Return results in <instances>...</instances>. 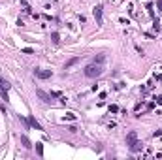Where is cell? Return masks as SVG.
I'll return each instance as SVG.
<instances>
[{
  "mask_svg": "<svg viewBox=\"0 0 162 160\" xmlns=\"http://www.w3.org/2000/svg\"><path fill=\"white\" fill-rule=\"evenodd\" d=\"M29 122H30V125H32L34 128H36V130H42V125H40V122H38L34 117H29Z\"/></svg>",
  "mask_w": 162,
  "mask_h": 160,
  "instance_id": "52a82bcc",
  "label": "cell"
},
{
  "mask_svg": "<svg viewBox=\"0 0 162 160\" xmlns=\"http://www.w3.org/2000/svg\"><path fill=\"white\" fill-rule=\"evenodd\" d=\"M8 89H10V83L0 77V96H2L4 100H8Z\"/></svg>",
  "mask_w": 162,
  "mask_h": 160,
  "instance_id": "3957f363",
  "label": "cell"
},
{
  "mask_svg": "<svg viewBox=\"0 0 162 160\" xmlns=\"http://www.w3.org/2000/svg\"><path fill=\"white\" fill-rule=\"evenodd\" d=\"M34 75L38 79H49L51 77V70H34Z\"/></svg>",
  "mask_w": 162,
  "mask_h": 160,
  "instance_id": "277c9868",
  "label": "cell"
},
{
  "mask_svg": "<svg viewBox=\"0 0 162 160\" xmlns=\"http://www.w3.org/2000/svg\"><path fill=\"white\" fill-rule=\"evenodd\" d=\"M77 62H79V58H77V57H76V58H70V61L64 64V68H66V70H68V68H72L74 64H77Z\"/></svg>",
  "mask_w": 162,
  "mask_h": 160,
  "instance_id": "9c48e42d",
  "label": "cell"
},
{
  "mask_svg": "<svg viewBox=\"0 0 162 160\" xmlns=\"http://www.w3.org/2000/svg\"><path fill=\"white\" fill-rule=\"evenodd\" d=\"M51 40H53V43H58V34H57V32L51 34Z\"/></svg>",
  "mask_w": 162,
  "mask_h": 160,
  "instance_id": "30bf717a",
  "label": "cell"
},
{
  "mask_svg": "<svg viewBox=\"0 0 162 160\" xmlns=\"http://www.w3.org/2000/svg\"><path fill=\"white\" fill-rule=\"evenodd\" d=\"M100 74H102V66H100V64H96V62L85 68V75H87V77H98Z\"/></svg>",
  "mask_w": 162,
  "mask_h": 160,
  "instance_id": "6da1fadb",
  "label": "cell"
},
{
  "mask_svg": "<svg viewBox=\"0 0 162 160\" xmlns=\"http://www.w3.org/2000/svg\"><path fill=\"white\" fill-rule=\"evenodd\" d=\"M126 143H128V147H130L132 151H138V149H140V147H138L140 143L136 141V132H130V134L126 136Z\"/></svg>",
  "mask_w": 162,
  "mask_h": 160,
  "instance_id": "7a4b0ae2",
  "label": "cell"
},
{
  "mask_svg": "<svg viewBox=\"0 0 162 160\" xmlns=\"http://www.w3.org/2000/svg\"><path fill=\"white\" fill-rule=\"evenodd\" d=\"M102 10H104V8H102L100 4H98V6L92 10V13H94V19H96V23H98V25H102Z\"/></svg>",
  "mask_w": 162,
  "mask_h": 160,
  "instance_id": "5b68a950",
  "label": "cell"
},
{
  "mask_svg": "<svg viewBox=\"0 0 162 160\" xmlns=\"http://www.w3.org/2000/svg\"><path fill=\"white\" fill-rule=\"evenodd\" d=\"M36 151H38V154H43V149H42V143H36Z\"/></svg>",
  "mask_w": 162,
  "mask_h": 160,
  "instance_id": "7c38bea8",
  "label": "cell"
},
{
  "mask_svg": "<svg viewBox=\"0 0 162 160\" xmlns=\"http://www.w3.org/2000/svg\"><path fill=\"white\" fill-rule=\"evenodd\" d=\"M36 94L38 96H40V98L43 100V102H45V104H49L51 102V94H47V93H43V90L42 89H36Z\"/></svg>",
  "mask_w": 162,
  "mask_h": 160,
  "instance_id": "8992f818",
  "label": "cell"
},
{
  "mask_svg": "<svg viewBox=\"0 0 162 160\" xmlns=\"http://www.w3.org/2000/svg\"><path fill=\"white\" fill-rule=\"evenodd\" d=\"M21 143L26 147V149H30V147H32V143H30V139L26 138V136H21Z\"/></svg>",
  "mask_w": 162,
  "mask_h": 160,
  "instance_id": "ba28073f",
  "label": "cell"
},
{
  "mask_svg": "<svg viewBox=\"0 0 162 160\" xmlns=\"http://www.w3.org/2000/svg\"><path fill=\"white\" fill-rule=\"evenodd\" d=\"M159 8H160V10H162V0H159Z\"/></svg>",
  "mask_w": 162,
  "mask_h": 160,
  "instance_id": "4fadbf2b",
  "label": "cell"
},
{
  "mask_svg": "<svg viewBox=\"0 0 162 160\" xmlns=\"http://www.w3.org/2000/svg\"><path fill=\"white\" fill-rule=\"evenodd\" d=\"M94 62H96V64H102V62H104V57H102V55H100V57H94Z\"/></svg>",
  "mask_w": 162,
  "mask_h": 160,
  "instance_id": "8fae6325",
  "label": "cell"
}]
</instances>
